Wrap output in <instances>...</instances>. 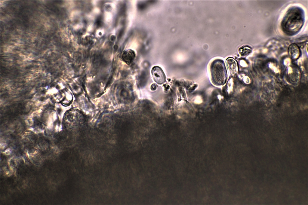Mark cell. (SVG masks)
<instances>
[{
  "mask_svg": "<svg viewBox=\"0 0 308 205\" xmlns=\"http://www.w3.org/2000/svg\"><path fill=\"white\" fill-rule=\"evenodd\" d=\"M210 72L212 81L214 84L220 86L225 84L227 74L223 60L219 59L214 60L211 65Z\"/></svg>",
  "mask_w": 308,
  "mask_h": 205,
  "instance_id": "cell-1",
  "label": "cell"
},
{
  "mask_svg": "<svg viewBox=\"0 0 308 205\" xmlns=\"http://www.w3.org/2000/svg\"><path fill=\"white\" fill-rule=\"evenodd\" d=\"M151 74L154 81L158 84H162L166 81V77L162 69L155 66L151 69Z\"/></svg>",
  "mask_w": 308,
  "mask_h": 205,
  "instance_id": "cell-2",
  "label": "cell"
},
{
  "mask_svg": "<svg viewBox=\"0 0 308 205\" xmlns=\"http://www.w3.org/2000/svg\"><path fill=\"white\" fill-rule=\"evenodd\" d=\"M136 56L134 51L131 49L124 50L122 55V60L128 65H130L133 62Z\"/></svg>",
  "mask_w": 308,
  "mask_h": 205,
  "instance_id": "cell-3",
  "label": "cell"
},
{
  "mask_svg": "<svg viewBox=\"0 0 308 205\" xmlns=\"http://www.w3.org/2000/svg\"><path fill=\"white\" fill-rule=\"evenodd\" d=\"M226 62L228 68L232 75H234L237 72L238 66L235 60L233 58H229L227 59Z\"/></svg>",
  "mask_w": 308,
  "mask_h": 205,
  "instance_id": "cell-4",
  "label": "cell"
},
{
  "mask_svg": "<svg viewBox=\"0 0 308 205\" xmlns=\"http://www.w3.org/2000/svg\"><path fill=\"white\" fill-rule=\"evenodd\" d=\"M288 52L291 57L295 60L298 58L300 55V52L298 46L295 44H291L288 47Z\"/></svg>",
  "mask_w": 308,
  "mask_h": 205,
  "instance_id": "cell-5",
  "label": "cell"
},
{
  "mask_svg": "<svg viewBox=\"0 0 308 205\" xmlns=\"http://www.w3.org/2000/svg\"><path fill=\"white\" fill-rule=\"evenodd\" d=\"M251 51V49L248 46L242 47L239 49V53L242 56H245L249 54Z\"/></svg>",
  "mask_w": 308,
  "mask_h": 205,
  "instance_id": "cell-6",
  "label": "cell"
},
{
  "mask_svg": "<svg viewBox=\"0 0 308 205\" xmlns=\"http://www.w3.org/2000/svg\"><path fill=\"white\" fill-rule=\"evenodd\" d=\"M193 102L195 103L199 104L202 102V99L201 96H198L194 99Z\"/></svg>",
  "mask_w": 308,
  "mask_h": 205,
  "instance_id": "cell-7",
  "label": "cell"
},
{
  "mask_svg": "<svg viewBox=\"0 0 308 205\" xmlns=\"http://www.w3.org/2000/svg\"><path fill=\"white\" fill-rule=\"evenodd\" d=\"M157 88V85L155 84H153L151 85V89L152 90H155Z\"/></svg>",
  "mask_w": 308,
  "mask_h": 205,
  "instance_id": "cell-8",
  "label": "cell"
}]
</instances>
